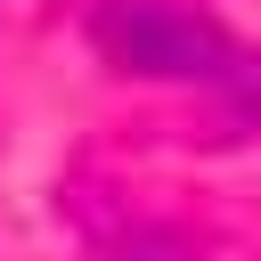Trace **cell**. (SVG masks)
<instances>
[{
	"instance_id": "1",
	"label": "cell",
	"mask_w": 261,
	"mask_h": 261,
	"mask_svg": "<svg viewBox=\"0 0 261 261\" xmlns=\"http://www.w3.org/2000/svg\"><path fill=\"white\" fill-rule=\"evenodd\" d=\"M90 41L147 82H228L237 73V41L188 8V0H106L90 16Z\"/></svg>"
}]
</instances>
